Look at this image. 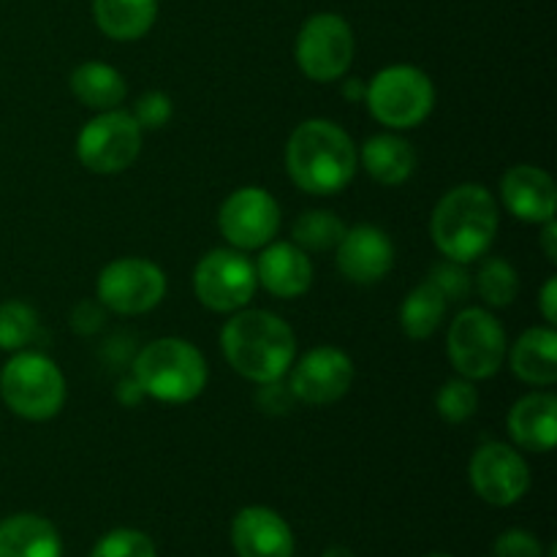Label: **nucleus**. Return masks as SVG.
Listing matches in <instances>:
<instances>
[{
	"label": "nucleus",
	"mask_w": 557,
	"mask_h": 557,
	"mask_svg": "<svg viewBox=\"0 0 557 557\" xmlns=\"http://www.w3.org/2000/svg\"><path fill=\"white\" fill-rule=\"evenodd\" d=\"M357 147L341 125L308 120L297 125L286 147L288 177L308 194L330 196L346 188L357 174Z\"/></svg>",
	"instance_id": "f257e3e1"
},
{
	"label": "nucleus",
	"mask_w": 557,
	"mask_h": 557,
	"mask_svg": "<svg viewBox=\"0 0 557 557\" xmlns=\"http://www.w3.org/2000/svg\"><path fill=\"white\" fill-rule=\"evenodd\" d=\"M228 364L256 384L277 381L288 373L297 354L292 326L267 310L237 313L221 332Z\"/></svg>",
	"instance_id": "f03ea898"
},
{
	"label": "nucleus",
	"mask_w": 557,
	"mask_h": 557,
	"mask_svg": "<svg viewBox=\"0 0 557 557\" xmlns=\"http://www.w3.org/2000/svg\"><path fill=\"white\" fill-rule=\"evenodd\" d=\"M433 239L449 261L479 259L498 232V207L484 185H460L438 201L433 212Z\"/></svg>",
	"instance_id": "7ed1b4c3"
},
{
	"label": "nucleus",
	"mask_w": 557,
	"mask_h": 557,
	"mask_svg": "<svg viewBox=\"0 0 557 557\" xmlns=\"http://www.w3.org/2000/svg\"><path fill=\"white\" fill-rule=\"evenodd\" d=\"M134 381L161 403H190L205 392L207 362L188 341L161 337L134 357Z\"/></svg>",
	"instance_id": "20e7f679"
},
{
	"label": "nucleus",
	"mask_w": 557,
	"mask_h": 557,
	"mask_svg": "<svg viewBox=\"0 0 557 557\" xmlns=\"http://www.w3.org/2000/svg\"><path fill=\"white\" fill-rule=\"evenodd\" d=\"M0 397L16 417L44 422L63 408L65 379L44 354H16L0 370Z\"/></svg>",
	"instance_id": "39448f33"
},
{
	"label": "nucleus",
	"mask_w": 557,
	"mask_h": 557,
	"mask_svg": "<svg viewBox=\"0 0 557 557\" xmlns=\"http://www.w3.org/2000/svg\"><path fill=\"white\" fill-rule=\"evenodd\" d=\"M364 96L373 117L389 128H413L433 112L435 103L433 82L413 65H389L379 71Z\"/></svg>",
	"instance_id": "423d86ee"
},
{
	"label": "nucleus",
	"mask_w": 557,
	"mask_h": 557,
	"mask_svg": "<svg viewBox=\"0 0 557 557\" xmlns=\"http://www.w3.org/2000/svg\"><path fill=\"white\" fill-rule=\"evenodd\" d=\"M451 364L468 381H482L498 373L506 357V332L493 313L468 308L451 321L449 330Z\"/></svg>",
	"instance_id": "0eeeda50"
},
{
	"label": "nucleus",
	"mask_w": 557,
	"mask_h": 557,
	"mask_svg": "<svg viewBox=\"0 0 557 557\" xmlns=\"http://www.w3.org/2000/svg\"><path fill=\"white\" fill-rule=\"evenodd\" d=\"M141 150V128L134 114L109 109L92 117L76 139L82 166L96 174H117L136 161Z\"/></svg>",
	"instance_id": "6e6552de"
},
{
	"label": "nucleus",
	"mask_w": 557,
	"mask_h": 557,
	"mask_svg": "<svg viewBox=\"0 0 557 557\" xmlns=\"http://www.w3.org/2000/svg\"><path fill=\"white\" fill-rule=\"evenodd\" d=\"M98 302L120 315H139L158 308L166 294V275L147 259H117L98 275Z\"/></svg>",
	"instance_id": "1a4fd4ad"
},
{
	"label": "nucleus",
	"mask_w": 557,
	"mask_h": 557,
	"mask_svg": "<svg viewBox=\"0 0 557 557\" xmlns=\"http://www.w3.org/2000/svg\"><path fill=\"white\" fill-rule=\"evenodd\" d=\"M256 283H259L256 267L250 264L248 256L232 248L207 253L194 275L196 297L215 313H232V310L245 308L253 299Z\"/></svg>",
	"instance_id": "9d476101"
},
{
	"label": "nucleus",
	"mask_w": 557,
	"mask_h": 557,
	"mask_svg": "<svg viewBox=\"0 0 557 557\" xmlns=\"http://www.w3.org/2000/svg\"><path fill=\"white\" fill-rule=\"evenodd\" d=\"M354 58V33L337 14H315L297 36V63L313 82H335Z\"/></svg>",
	"instance_id": "9b49d317"
},
{
	"label": "nucleus",
	"mask_w": 557,
	"mask_h": 557,
	"mask_svg": "<svg viewBox=\"0 0 557 557\" xmlns=\"http://www.w3.org/2000/svg\"><path fill=\"white\" fill-rule=\"evenodd\" d=\"M218 223L237 250L264 248L281 226V207L264 188H239L223 201Z\"/></svg>",
	"instance_id": "f8f14e48"
},
{
	"label": "nucleus",
	"mask_w": 557,
	"mask_h": 557,
	"mask_svg": "<svg viewBox=\"0 0 557 557\" xmlns=\"http://www.w3.org/2000/svg\"><path fill=\"white\" fill-rule=\"evenodd\" d=\"M468 473L479 498L493 506L517 504L531 487V471L525 460L506 444L479 446Z\"/></svg>",
	"instance_id": "ddd939ff"
},
{
	"label": "nucleus",
	"mask_w": 557,
	"mask_h": 557,
	"mask_svg": "<svg viewBox=\"0 0 557 557\" xmlns=\"http://www.w3.org/2000/svg\"><path fill=\"white\" fill-rule=\"evenodd\" d=\"M354 384V364L341 348L321 346L305 354L292 373V392L308 406L337 403Z\"/></svg>",
	"instance_id": "4468645a"
},
{
	"label": "nucleus",
	"mask_w": 557,
	"mask_h": 557,
	"mask_svg": "<svg viewBox=\"0 0 557 557\" xmlns=\"http://www.w3.org/2000/svg\"><path fill=\"white\" fill-rule=\"evenodd\" d=\"M395 264V248L392 239L375 226H357L337 243V270L351 283H379L381 277L389 275Z\"/></svg>",
	"instance_id": "2eb2a0df"
},
{
	"label": "nucleus",
	"mask_w": 557,
	"mask_h": 557,
	"mask_svg": "<svg viewBox=\"0 0 557 557\" xmlns=\"http://www.w3.org/2000/svg\"><path fill=\"white\" fill-rule=\"evenodd\" d=\"M232 544L239 557H292L294 536L281 515L264 506H248L234 517Z\"/></svg>",
	"instance_id": "dca6fc26"
},
{
	"label": "nucleus",
	"mask_w": 557,
	"mask_h": 557,
	"mask_svg": "<svg viewBox=\"0 0 557 557\" xmlns=\"http://www.w3.org/2000/svg\"><path fill=\"white\" fill-rule=\"evenodd\" d=\"M500 196L511 215L528 223H547L555 218V183L536 166H515L500 183Z\"/></svg>",
	"instance_id": "f3484780"
},
{
	"label": "nucleus",
	"mask_w": 557,
	"mask_h": 557,
	"mask_svg": "<svg viewBox=\"0 0 557 557\" xmlns=\"http://www.w3.org/2000/svg\"><path fill=\"white\" fill-rule=\"evenodd\" d=\"M256 277L270 294L281 299L302 297L313 283V264L294 243H275L259 256Z\"/></svg>",
	"instance_id": "a211bd4d"
},
{
	"label": "nucleus",
	"mask_w": 557,
	"mask_h": 557,
	"mask_svg": "<svg viewBox=\"0 0 557 557\" xmlns=\"http://www.w3.org/2000/svg\"><path fill=\"white\" fill-rule=\"evenodd\" d=\"M509 435L528 451H549L557 438V400L553 395H528L509 411Z\"/></svg>",
	"instance_id": "6ab92c4d"
},
{
	"label": "nucleus",
	"mask_w": 557,
	"mask_h": 557,
	"mask_svg": "<svg viewBox=\"0 0 557 557\" xmlns=\"http://www.w3.org/2000/svg\"><path fill=\"white\" fill-rule=\"evenodd\" d=\"M0 557H63L58 528L36 515L0 522Z\"/></svg>",
	"instance_id": "aec40b11"
},
{
	"label": "nucleus",
	"mask_w": 557,
	"mask_h": 557,
	"mask_svg": "<svg viewBox=\"0 0 557 557\" xmlns=\"http://www.w3.org/2000/svg\"><path fill=\"white\" fill-rule=\"evenodd\" d=\"M511 370L517 379L525 384L549 386L557 381V335L553 330H528L515 343V351L509 357Z\"/></svg>",
	"instance_id": "412c9836"
},
{
	"label": "nucleus",
	"mask_w": 557,
	"mask_h": 557,
	"mask_svg": "<svg viewBox=\"0 0 557 557\" xmlns=\"http://www.w3.org/2000/svg\"><path fill=\"white\" fill-rule=\"evenodd\" d=\"M158 0H92V16L114 41H136L152 27Z\"/></svg>",
	"instance_id": "4be33fe9"
},
{
	"label": "nucleus",
	"mask_w": 557,
	"mask_h": 557,
	"mask_svg": "<svg viewBox=\"0 0 557 557\" xmlns=\"http://www.w3.org/2000/svg\"><path fill=\"white\" fill-rule=\"evenodd\" d=\"M362 163L370 177L381 185H400L417 169V152L406 139L381 134L362 147Z\"/></svg>",
	"instance_id": "5701e85b"
},
{
	"label": "nucleus",
	"mask_w": 557,
	"mask_h": 557,
	"mask_svg": "<svg viewBox=\"0 0 557 557\" xmlns=\"http://www.w3.org/2000/svg\"><path fill=\"white\" fill-rule=\"evenodd\" d=\"M71 90L79 98L85 107L98 109V112H109V109H117L125 98V79L117 69L107 63H82L79 69H74L71 74Z\"/></svg>",
	"instance_id": "b1692460"
},
{
	"label": "nucleus",
	"mask_w": 557,
	"mask_h": 557,
	"mask_svg": "<svg viewBox=\"0 0 557 557\" xmlns=\"http://www.w3.org/2000/svg\"><path fill=\"white\" fill-rule=\"evenodd\" d=\"M446 299L433 283H422V286L413 288L411 294L406 297L400 308V324L403 332H406L411 341H424V337L433 335L435 330L441 326L446 313Z\"/></svg>",
	"instance_id": "393cba45"
},
{
	"label": "nucleus",
	"mask_w": 557,
	"mask_h": 557,
	"mask_svg": "<svg viewBox=\"0 0 557 557\" xmlns=\"http://www.w3.org/2000/svg\"><path fill=\"white\" fill-rule=\"evenodd\" d=\"M343 234H346V226H343L341 218L326 210H310L299 215L297 223H294V245L302 248L305 253L308 250L326 253V250L337 248Z\"/></svg>",
	"instance_id": "a878e982"
},
{
	"label": "nucleus",
	"mask_w": 557,
	"mask_h": 557,
	"mask_svg": "<svg viewBox=\"0 0 557 557\" xmlns=\"http://www.w3.org/2000/svg\"><path fill=\"white\" fill-rule=\"evenodd\" d=\"M38 332V315L30 305L20 299H9L0 305V348L3 351H22L33 343Z\"/></svg>",
	"instance_id": "bb28decb"
},
{
	"label": "nucleus",
	"mask_w": 557,
	"mask_h": 557,
	"mask_svg": "<svg viewBox=\"0 0 557 557\" xmlns=\"http://www.w3.org/2000/svg\"><path fill=\"white\" fill-rule=\"evenodd\" d=\"M476 288L482 299L493 308H506L515 302L517 292H520V277L517 270L504 259H490L476 275Z\"/></svg>",
	"instance_id": "cd10ccee"
},
{
	"label": "nucleus",
	"mask_w": 557,
	"mask_h": 557,
	"mask_svg": "<svg viewBox=\"0 0 557 557\" xmlns=\"http://www.w3.org/2000/svg\"><path fill=\"white\" fill-rule=\"evenodd\" d=\"M435 406H438V413L444 422L460 424L476 413L479 395L476 389H473L471 381H449V384H444V389L438 392Z\"/></svg>",
	"instance_id": "c85d7f7f"
},
{
	"label": "nucleus",
	"mask_w": 557,
	"mask_h": 557,
	"mask_svg": "<svg viewBox=\"0 0 557 557\" xmlns=\"http://www.w3.org/2000/svg\"><path fill=\"white\" fill-rule=\"evenodd\" d=\"M90 557H156V547H152L150 536H145L141 531L120 528V531L107 533L96 544Z\"/></svg>",
	"instance_id": "c756f323"
},
{
	"label": "nucleus",
	"mask_w": 557,
	"mask_h": 557,
	"mask_svg": "<svg viewBox=\"0 0 557 557\" xmlns=\"http://www.w3.org/2000/svg\"><path fill=\"white\" fill-rule=\"evenodd\" d=\"M430 283L444 294L446 302H462L471 292V275L466 272V267L460 261H449L446 259L444 264H438L430 275Z\"/></svg>",
	"instance_id": "7c9ffc66"
},
{
	"label": "nucleus",
	"mask_w": 557,
	"mask_h": 557,
	"mask_svg": "<svg viewBox=\"0 0 557 557\" xmlns=\"http://www.w3.org/2000/svg\"><path fill=\"white\" fill-rule=\"evenodd\" d=\"M172 98L166 92H145L134 107V120L141 131H158L172 120Z\"/></svg>",
	"instance_id": "2f4dec72"
},
{
	"label": "nucleus",
	"mask_w": 557,
	"mask_h": 557,
	"mask_svg": "<svg viewBox=\"0 0 557 557\" xmlns=\"http://www.w3.org/2000/svg\"><path fill=\"white\" fill-rule=\"evenodd\" d=\"M495 557H542V544L528 531H506L493 544Z\"/></svg>",
	"instance_id": "473e14b6"
},
{
	"label": "nucleus",
	"mask_w": 557,
	"mask_h": 557,
	"mask_svg": "<svg viewBox=\"0 0 557 557\" xmlns=\"http://www.w3.org/2000/svg\"><path fill=\"white\" fill-rule=\"evenodd\" d=\"M294 400H297V397H294L292 386L281 384V379L261 384L259 395H256V403H259V408L264 413H288L292 411Z\"/></svg>",
	"instance_id": "72a5a7b5"
},
{
	"label": "nucleus",
	"mask_w": 557,
	"mask_h": 557,
	"mask_svg": "<svg viewBox=\"0 0 557 557\" xmlns=\"http://www.w3.org/2000/svg\"><path fill=\"white\" fill-rule=\"evenodd\" d=\"M71 321H74L76 332H82V335H92L96 330H101L103 313H101V308H98V305L82 302L79 308L74 310V315H71Z\"/></svg>",
	"instance_id": "f704fd0d"
},
{
	"label": "nucleus",
	"mask_w": 557,
	"mask_h": 557,
	"mask_svg": "<svg viewBox=\"0 0 557 557\" xmlns=\"http://www.w3.org/2000/svg\"><path fill=\"white\" fill-rule=\"evenodd\" d=\"M542 313L549 324H555V319H557V281L555 277H549L547 286H544V292H542Z\"/></svg>",
	"instance_id": "c9c22d12"
},
{
	"label": "nucleus",
	"mask_w": 557,
	"mask_h": 557,
	"mask_svg": "<svg viewBox=\"0 0 557 557\" xmlns=\"http://www.w3.org/2000/svg\"><path fill=\"white\" fill-rule=\"evenodd\" d=\"M542 248H544V253H547L549 261L557 259V226H555V218H553V221L544 223Z\"/></svg>",
	"instance_id": "e433bc0d"
},
{
	"label": "nucleus",
	"mask_w": 557,
	"mask_h": 557,
	"mask_svg": "<svg viewBox=\"0 0 557 557\" xmlns=\"http://www.w3.org/2000/svg\"><path fill=\"white\" fill-rule=\"evenodd\" d=\"M117 397L125 403V406H136V403H139V397H145V392H141V386L136 384L134 379H128V381H123V384H120Z\"/></svg>",
	"instance_id": "4c0bfd02"
},
{
	"label": "nucleus",
	"mask_w": 557,
	"mask_h": 557,
	"mask_svg": "<svg viewBox=\"0 0 557 557\" xmlns=\"http://www.w3.org/2000/svg\"><path fill=\"white\" fill-rule=\"evenodd\" d=\"M346 96H348V98H354V101H357V98H362V96H364L362 82H357V79L348 82V85H346Z\"/></svg>",
	"instance_id": "58836bf2"
},
{
	"label": "nucleus",
	"mask_w": 557,
	"mask_h": 557,
	"mask_svg": "<svg viewBox=\"0 0 557 557\" xmlns=\"http://www.w3.org/2000/svg\"><path fill=\"white\" fill-rule=\"evenodd\" d=\"M428 557H451V555H446V553H433V555H428Z\"/></svg>",
	"instance_id": "ea45409f"
},
{
	"label": "nucleus",
	"mask_w": 557,
	"mask_h": 557,
	"mask_svg": "<svg viewBox=\"0 0 557 557\" xmlns=\"http://www.w3.org/2000/svg\"><path fill=\"white\" fill-rule=\"evenodd\" d=\"M549 557H557V547H553V549H549Z\"/></svg>",
	"instance_id": "a19ab883"
}]
</instances>
